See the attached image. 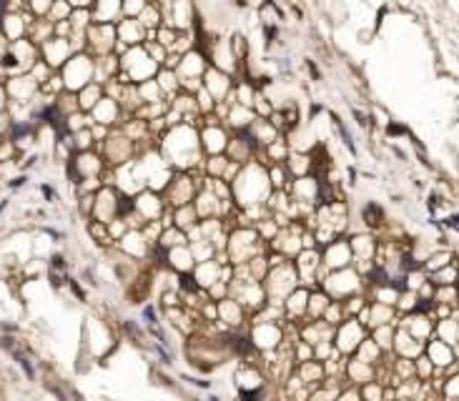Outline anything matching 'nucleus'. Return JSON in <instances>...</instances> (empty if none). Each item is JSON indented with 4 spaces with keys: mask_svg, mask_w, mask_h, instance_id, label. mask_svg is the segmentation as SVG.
Listing matches in <instances>:
<instances>
[{
    "mask_svg": "<svg viewBox=\"0 0 459 401\" xmlns=\"http://www.w3.org/2000/svg\"><path fill=\"white\" fill-rule=\"evenodd\" d=\"M181 286H183L186 291H191V293H196L198 291V283L191 278V276H181Z\"/></svg>",
    "mask_w": 459,
    "mask_h": 401,
    "instance_id": "20e7f679",
    "label": "nucleus"
},
{
    "mask_svg": "<svg viewBox=\"0 0 459 401\" xmlns=\"http://www.w3.org/2000/svg\"><path fill=\"white\" fill-rule=\"evenodd\" d=\"M336 126H339V131H341V138H344V143H346V148H349V151H351V153H354V140H351V135H349V131H346V128H344V126H341V123H336Z\"/></svg>",
    "mask_w": 459,
    "mask_h": 401,
    "instance_id": "423d86ee",
    "label": "nucleus"
},
{
    "mask_svg": "<svg viewBox=\"0 0 459 401\" xmlns=\"http://www.w3.org/2000/svg\"><path fill=\"white\" fill-rule=\"evenodd\" d=\"M389 133H392V135L404 133V126H389Z\"/></svg>",
    "mask_w": 459,
    "mask_h": 401,
    "instance_id": "ddd939ff",
    "label": "nucleus"
},
{
    "mask_svg": "<svg viewBox=\"0 0 459 401\" xmlns=\"http://www.w3.org/2000/svg\"><path fill=\"white\" fill-rule=\"evenodd\" d=\"M116 208H118V213H128V211L133 208V203L128 198H123V196H121V203H118Z\"/></svg>",
    "mask_w": 459,
    "mask_h": 401,
    "instance_id": "6e6552de",
    "label": "nucleus"
},
{
    "mask_svg": "<svg viewBox=\"0 0 459 401\" xmlns=\"http://www.w3.org/2000/svg\"><path fill=\"white\" fill-rule=\"evenodd\" d=\"M372 281H374V283H379V286L389 283V278H387V271H384V268H377V271L372 273Z\"/></svg>",
    "mask_w": 459,
    "mask_h": 401,
    "instance_id": "7ed1b4c3",
    "label": "nucleus"
},
{
    "mask_svg": "<svg viewBox=\"0 0 459 401\" xmlns=\"http://www.w3.org/2000/svg\"><path fill=\"white\" fill-rule=\"evenodd\" d=\"M5 66H15V58L13 56H5Z\"/></svg>",
    "mask_w": 459,
    "mask_h": 401,
    "instance_id": "a211bd4d",
    "label": "nucleus"
},
{
    "mask_svg": "<svg viewBox=\"0 0 459 401\" xmlns=\"http://www.w3.org/2000/svg\"><path fill=\"white\" fill-rule=\"evenodd\" d=\"M234 348L236 351H241V354H249L254 346L249 343V338H244V336H239V338H234Z\"/></svg>",
    "mask_w": 459,
    "mask_h": 401,
    "instance_id": "f03ea898",
    "label": "nucleus"
},
{
    "mask_svg": "<svg viewBox=\"0 0 459 401\" xmlns=\"http://www.w3.org/2000/svg\"><path fill=\"white\" fill-rule=\"evenodd\" d=\"M429 309H432V301H422V304H417V314H419V311L424 314V311H429Z\"/></svg>",
    "mask_w": 459,
    "mask_h": 401,
    "instance_id": "9b49d317",
    "label": "nucleus"
},
{
    "mask_svg": "<svg viewBox=\"0 0 459 401\" xmlns=\"http://www.w3.org/2000/svg\"><path fill=\"white\" fill-rule=\"evenodd\" d=\"M15 359H18V364H20V366L25 369V374H28V376H33V366L28 364V359H25L23 354H15Z\"/></svg>",
    "mask_w": 459,
    "mask_h": 401,
    "instance_id": "0eeeda50",
    "label": "nucleus"
},
{
    "mask_svg": "<svg viewBox=\"0 0 459 401\" xmlns=\"http://www.w3.org/2000/svg\"><path fill=\"white\" fill-rule=\"evenodd\" d=\"M70 286H73V293H75V296H78V298H83V291H80V288H78V283H70Z\"/></svg>",
    "mask_w": 459,
    "mask_h": 401,
    "instance_id": "dca6fc26",
    "label": "nucleus"
},
{
    "mask_svg": "<svg viewBox=\"0 0 459 401\" xmlns=\"http://www.w3.org/2000/svg\"><path fill=\"white\" fill-rule=\"evenodd\" d=\"M5 8H8V0H0V30H3V18H5Z\"/></svg>",
    "mask_w": 459,
    "mask_h": 401,
    "instance_id": "f8f14e48",
    "label": "nucleus"
},
{
    "mask_svg": "<svg viewBox=\"0 0 459 401\" xmlns=\"http://www.w3.org/2000/svg\"><path fill=\"white\" fill-rule=\"evenodd\" d=\"M153 256L158 259V264H166V248L163 246H156V251H153Z\"/></svg>",
    "mask_w": 459,
    "mask_h": 401,
    "instance_id": "1a4fd4ad",
    "label": "nucleus"
},
{
    "mask_svg": "<svg viewBox=\"0 0 459 401\" xmlns=\"http://www.w3.org/2000/svg\"><path fill=\"white\" fill-rule=\"evenodd\" d=\"M28 133H30V126H28V123H23V126H15V128H13V138H15V140H20L23 135H28Z\"/></svg>",
    "mask_w": 459,
    "mask_h": 401,
    "instance_id": "39448f33",
    "label": "nucleus"
},
{
    "mask_svg": "<svg viewBox=\"0 0 459 401\" xmlns=\"http://www.w3.org/2000/svg\"><path fill=\"white\" fill-rule=\"evenodd\" d=\"M23 183H25V178H23V176H20V178H15V181H13V183H10V186H13V188H20V186H23Z\"/></svg>",
    "mask_w": 459,
    "mask_h": 401,
    "instance_id": "4468645a",
    "label": "nucleus"
},
{
    "mask_svg": "<svg viewBox=\"0 0 459 401\" xmlns=\"http://www.w3.org/2000/svg\"><path fill=\"white\" fill-rule=\"evenodd\" d=\"M146 319H148V321H151V324H153V321H156V316H153V309H146Z\"/></svg>",
    "mask_w": 459,
    "mask_h": 401,
    "instance_id": "f3484780",
    "label": "nucleus"
},
{
    "mask_svg": "<svg viewBox=\"0 0 459 401\" xmlns=\"http://www.w3.org/2000/svg\"><path fill=\"white\" fill-rule=\"evenodd\" d=\"M53 266L63 268V266H66V264H63V259H61V256H53Z\"/></svg>",
    "mask_w": 459,
    "mask_h": 401,
    "instance_id": "2eb2a0df",
    "label": "nucleus"
},
{
    "mask_svg": "<svg viewBox=\"0 0 459 401\" xmlns=\"http://www.w3.org/2000/svg\"><path fill=\"white\" fill-rule=\"evenodd\" d=\"M404 281H406V278H394L389 286H392V288H396V291H404V288H406V283H404Z\"/></svg>",
    "mask_w": 459,
    "mask_h": 401,
    "instance_id": "9d476101",
    "label": "nucleus"
},
{
    "mask_svg": "<svg viewBox=\"0 0 459 401\" xmlns=\"http://www.w3.org/2000/svg\"><path fill=\"white\" fill-rule=\"evenodd\" d=\"M40 118H45L53 128H56V133L58 135H68V123L66 118H63V113L56 108V106H48V108H43L40 111Z\"/></svg>",
    "mask_w": 459,
    "mask_h": 401,
    "instance_id": "f257e3e1",
    "label": "nucleus"
}]
</instances>
